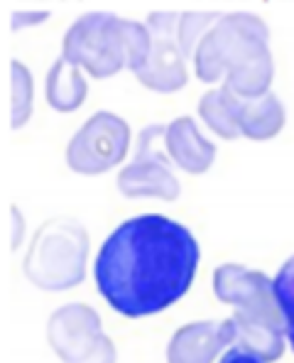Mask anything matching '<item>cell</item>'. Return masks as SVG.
Segmentation results:
<instances>
[{
  "label": "cell",
  "instance_id": "30bf717a",
  "mask_svg": "<svg viewBox=\"0 0 294 363\" xmlns=\"http://www.w3.org/2000/svg\"><path fill=\"white\" fill-rule=\"evenodd\" d=\"M272 79H275V62H272L270 42H253L228 67L223 86L240 101H253L270 94Z\"/></svg>",
  "mask_w": 294,
  "mask_h": 363
},
{
  "label": "cell",
  "instance_id": "e0dca14e",
  "mask_svg": "<svg viewBox=\"0 0 294 363\" xmlns=\"http://www.w3.org/2000/svg\"><path fill=\"white\" fill-rule=\"evenodd\" d=\"M223 13L218 10H189V13H181L179 18V30H176V47L181 50V55L194 57L196 47L201 45V40L211 32L213 25L221 20Z\"/></svg>",
  "mask_w": 294,
  "mask_h": 363
},
{
  "label": "cell",
  "instance_id": "8fae6325",
  "mask_svg": "<svg viewBox=\"0 0 294 363\" xmlns=\"http://www.w3.org/2000/svg\"><path fill=\"white\" fill-rule=\"evenodd\" d=\"M164 145H167L169 160L186 174H204L211 169L216 160V145L199 130L194 118L179 116L167 125L164 133Z\"/></svg>",
  "mask_w": 294,
  "mask_h": 363
},
{
  "label": "cell",
  "instance_id": "5b68a950",
  "mask_svg": "<svg viewBox=\"0 0 294 363\" xmlns=\"http://www.w3.org/2000/svg\"><path fill=\"white\" fill-rule=\"evenodd\" d=\"M47 341L62 363H115V344L103 334L94 307L72 302L59 307L47 322Z\"/></svg>",
  "mask_w": 294,
  "mask_h": 363
},
{
  "label": "cell",
  "instance_id": "8992f818",
  "mask_svg": "<svg viewBox=\"0 0 294 363\" xmlns=\"http://www.w3.org/2000/svg\"><path fill=\"white\" fill-rule=\"evenodd\" d=\"M128 150H130V125L111 111H98L74 133L64 160L72 172L96 177L123 164Z\"/></svg>",
  "mask_w": 294,
  "mask_h": 363
},
{
  "label": "cell",
  "instance_id": "4fadbf2b",
  "mask_svg": "<svg viewBox=\"0 0 294 363\" xmlns=\"http://www.w3.org/2000/svg\"><path fill=\"white\" fill-rule=\"evenodd\" d=\"M89 94L86 79L77 64L67 62L64 57L52 64L45 82V99L59 113H74L84 106Z\"/></svg>",
  "mask_w": 294,
  "mask_h": 363
},
{
  "label": "cell",
  "instance_id": "7402d4cb",
  "mask_svg": "<svg viewBox=\"0 0 294 363\" xmlns=\"http://www.w3.org/2000/svg\"><path fill=\"white\" fill-rule=\"evenodd\" d=\"M50 18V13L47 10H35V13H25V10H15L13 13V30H23L25 25H37L42 23V20Z\"/></svg>",
  "mask_w": 294,
  "mask_h": 363
},
{
  "label": "cell",
  "instance_id": "3957f363",
  "mask_svg": "<svg viewBox=\"0 0 294 363\" xmlns=\"http://www.w3.org/2000/svg\"><path fill=\"white\" fill-rule=\"evenodd\" d=\"M213 295L218 302L233 307L231 319L235 327L287 334L285 314L275 292V277L238 263H223L213 270Z\"/></svg>",
  "mask_w": 294,
  "mask_h": 363
},
{
  "label": "cell",
  "instance_id": "5bb4252c",
  "mask_svg": "<svg viewBox=\"0 0 294 363\" xmlns=\"http://www.w3.org/2000/svg\"><path fill=\"white\" fill-rule=\"evenodd\" d=\"M287 123V113L282 101L277 99V94H265L260 99L243 101L238 116V128L240 135L248 138V140H272V138L280 135V130Z\"/></svg>",
  "mask_w": 294,
  "mask_h": 363
},
{
  "label": "cell",
  "instance_id": "7a4b0ae2",
  "mask_svg": "<svg viewBox=\"0 0 294 363\" xmlns=\"http://www.w3.org/2000/svg\"><path fill=\"white\" fill-rule=\"evenodd\" d=\"M91 238L81 221L55 216L40 223L23 258V275L42 292L74 290L86 277Z\"/></svg>",
  "mask_w": 294,
  "mask_h": 363
},
{
  "label": "cell",
  "instance_id": "9a60e30c",
  "mask_svg": "<svg viewBox=\"0 0 294 363\" xmlns=\"http://www.w3.org/2000/svg\"><path fill=\"white\" fill-rule=\"evenodd\" d=\"M243 101L235 94H231L226 86H218L206 91L199 99V118L204 121V125L211 133H216L221 140H235L240 138L238 128V116Z\"/></svg>",
  "mask_w": 294,
  "mask_h": 363
},
{
  "label": "cell",
  "instance_id": "6da1fadb",
  "mask_svg": "<svg viewBox=\"0 0 294 363\" xmlns=\"http://www.w3.org/2000/svg\"><path fill=\"white\" fill-rule=\"evenodd\" d=\"M199 260V243L184 223L142 213L123 221L101 245L96 287L123 317H152L189 292Z\"/></svg>",
  "mask_w": 294,
  "mask_h": 363
},
{
  "label": "cell",
  "instance_id": "d6986e66",
  "mask_svg": "<svg viewBox=\"0 0 294 363\" xmlns=\"http://www.w3.org/2000/svg\"><path fill=\"white\" fill-rule=\"evenodd\" d=\"M275 292L277 300H280L282 314H285L287 322V339H290V346L294 351V255L285 260L280 270L275 275Z\"/></svg>",
  "mask_w": 294,
  "mask_h": 363
},
{
  "label": "cell",
  "instance_id": "277c9868",
  "mask_svg": "<svg viewBox=\"0 0 294 363\" xmlns=\"http://www.w3.org/2000/svg\"><path fill=\"white\" fill-rule=\"evenodd\" d=\"M62 57L86 69L94 79H108L128 67L123 47V18L86 13L72 23L62 40Z\"/></svg>",
  "mask_w": 294,
  "mask_h": 363
},
{
  "label": "cell",
  "instance_id": "ba28073f",
  "mask_svg": "<svg viewBox=\"0 0 294 363\" xmlns=\"http://www.w3.org/2000/svg\"><path fill=\"white\" fill-rule=\"evenodd\" d=\"M235 346L231 317L223 322H191L179 327L167 346V363H213Z\"/></svg>",
  "mask_w": 294,
  "mask_h": 363
},
{
  "label": "cell",
  "instance_id": "2e32d148",
  "mask_svg": "<svg viewBox=\"0 0 294 363\" xmlns=\"http://www.w3.org/2000/svg\"><path fill=\"white\" fill-rule=\"evenodd\" d=\"M35 79L23 62H10V128L20 130L32 116Z\"/></svg>",
  "mask_w": 294,
  "mask_h": 363
},
{
  "label": "cell",
  "instance_id": "9c48e42d",
  "mask_svg": "<svg viewBox=\"0 0 294 363\" xmlns=\"http://www.w3.org/2000/svg\"><path fill=\"white\" fill-rule=\"evenodd\" d=\"M118 189L128 199H164L174 201L181 184L169 167V157H132V162L118 174Z\"/></svg>",
  "mask_w": 294,
  "mask_h": 363
},
{
  "label": "cell",
  "instance_id": "603a6c76",
  "mask_svg": "<svg viewBox=\"0 0 294 363\" xmlns=\"http://www.w3.org/2000/svg\"><path fill=\"white\" fill-rule=\"evenodd\" d=\"M218 363H265V361L258 359L255 354H250V351L240 349V346H231V349L221 356Z\"/></svg>",
  "mask_w": 294,
  "mask_h": 363
},
{
  "label": "cell",
  "instance_id": "52a82bcc",
  "mask_svg": "<svg viewBox=\"0 0 294 363\" xmlns=\"http://www.w3.org/2000/svg\"><path fill=\"white\" fill-rule=\"evenodd\" d=\"M253 42H270V28L253 13H223L194 52L196 79L216 84L226 77L235 57Z\"/></svg>",
  "mask_w": 294,
  "mask_h": 363
},
{
  "label": "cell",
  "instance_id": "ffe728a7",
  "mask_svg": "<svg viewBox=\"0 0 294 363\" xmlns=\"http://www.w3.org/2000/svg\"><path fill=\"white\" fill-rule=\"evenodd\" d=\"M179 18L181 13H174V10H154V13H149L145 25L152 40H176Z\"/></svg>",
  "mask_w": 294,
  "mask_h": 363
},
{
  "label": "cell",
  "instance_id": "44dd1931",
  "mask_svg": "<svg viewBox=\"0 0 294 363\" xmlns=\"http://www.w3.org/2000/svg\"><path fill=\"white\" fill-rule=\"evenodd\" d=\"M23 238H25V218L18 206L10 204L8 213H5V245L10 250H18Z\"/></svg>",
  "mask_w": 294,
  "mask_h": 363
},
{
  "label": "cell",
  "instance_id": "ac0fdd59",
  "mask_svg": "<svg viewBox=\"0 0 294 363\" xmlns=\"http://www.w3.org/2000/svg\"><path fill=\"white\" fill-rule=\"evenodd\" d=\"M152 35H149L145 23L123 18V47H125V62L132 74L145 64V60L152 52Z\"/></svg>",
  "mask_w": 294,
  "mask_h": 363
},
{
  "label": "cell",
  "instance_id": "7c38bea8",
  "mask_svg": "<svg viewBox=\"0 0 294 363\" xmlns=\"http://www.w3.org/2000/svg\"><path fill=\"white\" fill-rule=\"evenodd\" d=\"M135 79L154 94H174L184 89L189 82V72L176 40H154L152 52L135 72Z\"/></svg>",
  "mask_w": 294,
  "mask_h": 363
}]
</instances>
